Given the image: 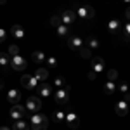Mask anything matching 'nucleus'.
I'll use <instances>...</instances> for the list:
<instances>
[{
	"label": "nucleus",
	"instance_id": "1",
	"mask_svg": "<svg viewBox=\"0 0 130 130\" xmlns=\"http://www.w3.org/2000/svg\"><path fill=\"white\" fill-rule=\"evenodd\" d=\"M75 9H76L75 14L83 21H90L95 16V9H94L92 5H87V4H83V5H76V4H75Z\"/></svg>",
	"mask_w": 130,
	"mask_h": 130
},
{
	"label": "nucleus",
	"instance_id": "2",
	"mask_svg": "<svg viewBox=\"0 0 130 130\" xmlns=\"http://www.w3.org/2000/svg\"><path fill=\"white\" fill-rule=\"evenodd\" d=\"M49 118L42 113H33L31 116V130H47Z\"/></svg>",
	"mask_w": 130,
	"mask_h": 130
},
{
	"label": "nucleus",
	"instance_id": "3",
	"mask_svg": "<svg viewBox=\"0 0 130 130\" xmlns=\"http://www.w3.org/2000/svg\"><path fill=\"white\" fill-rule=\"evenodd\" d=\"M26 111H31V113H38L42 109V101L37 97V95H30L26 99V104H24Z\"/></svg>",
	"mask_w": 130,
	"mask_h": 130
},
{
	"label": "nucleus",
	"instance_id": "4",
	"mask_svg": "<svg viewBox=\"0 0 130 130\" xmlns=\"http://www.w3.org/2000/svg\"><path fill=\"white\" fill-rule=\"evenodd\" d=\"M9 116H10V120H21V118H24L26 116V108L24 106H21V104H14L12 108H10L9 111Z\"/></svg>",
	"mask_w": 130,
	"mask_h": 130
},
{
	"label": "nucleus",
	"instance_id": "5",
	"mask_svg": "<svg viewBox=\"0 0 130 130\" xmlns=\"http://www.w3.org/2000/svg\"><path fill=\"white\" fill-rule=\"evenodd\" d=\"M54 101H56V104H57L59 108H64L66 102L70 101V94H68V90H66V89H59L56 94H54Z\"/></svg>",
	"mask_w": 130,
	"mask_h": 130
},
{
	"label": "nucleus",
	"instance_id": "6",
	"mask_svg": "<svg viewBox=\"0 0 130 130\" xmlns=\"http://www.w3.org/2000/svg\"><path fill=\"white\" fill-rule=\"evenodd\" d=\"M64 120H66V123H68V127H70L71 130L78 128V125H80V120H78L76 113H75L73 109H68V111H66V116H64Z\"/></svg>",
	"mask_w": 130,
	"mask_h": 130
},
{
	"label": "nucleus",
	"instance_id": "7",
	"mask_svg": "<svg viewBox=\"0 0 130 130\" xmlns=\"http://www.w3.org/2000/svg\"><path fill=\"white\" fill-rule=\"evenodd\" d=\"M21 83H23V87H24L26 90L33 92V90L37 89V85H38V80H37L35 76H31V75H23V78H21Z\"/></svg>",
	"mask_w": 130,
	"mask_h": 130
},
{
	"label": "nucleus",
	"instance_id": "8",
	"mask_svg": "<svg viewBox=\"0 0 130 130\" xmlns=\"http://www.w3.org/2000/svg\"><path fill=\"white\" fill-rule=\"evenodd\" d=\"M61 24H64V26H70V24H75V21H76V14H75V10H64V12H61Z\"/></svg>",
	"mask_w": 130,
	"mask_h": 130
},
{
	"label": "nucleus",
	"instance_id": "9",
	"mask_svg": "<svg viewBox=\"0 0 130 130\" xmlns=\"http://www.w3.org/2000/svg\"><path fill=\"white\" fill-rule=\"evenodd\" d=\"M10 66L14 68L16 71H23V70H26V61L23 59L21 56H14V57H10Z\"/></svg>",
	"mask_w": 130,
	"mask_h": 130
},
{
	"label": "nucleus",
	"instance_id": "10",
	"mask_svg": "<svg viewBox=\"0 0 130 130\" xmlns=\"http://www.w3.org/2000/svg\"><path fill=\"white\" fill-rule=\"evenodd\" d=\"M104 59L102 57H92V71H95V73H101V71H104Z\"/></svg>",
	"mask_w": 130,
	"mask_h": 130
},
{
	"label": "nucleus",
	"instance_id": "11",
	"mask_svg": "<svg viewBox=\"0 0 130 130\" xmlns=\"http://www.w3.org/2000/svg\"><path fill=\"white\" fill-rule=\"evenodd\" d=\"M7 101L12 102V104H18L21 101V92L18 89H10L9 92H7Z\"/></svg>",
	"mask_w": 130,
	"mask_h": 130
},
{
	"label": "nucleus",
	"instance_id": "12",
	"mask_svg": "<svg viewBox=\"0 0 130 130\" xmlns=\"http://www.w3.org/2000/svg\"><path fill=\"white\" fill-rule=\"evenodd\" d=\"M37 92L40 94L42 97H49L50 94H52V87H50L49 83H40V85H37Z\"/></svg>",
	"mask_w": 130,
	"mask_h": 130
},
{
	"label": "nucleus",
	"instance_id": "13",
	"mask_svg": "<svg viewBox=\"0 0 130 130\" xmlns=\"http://www.w3.org/2000/svg\"><path fill=\"white\" fill-rule=\"evenodd\" d=\"M115 111H116V115L125 116V115H127V111H128V102H127V101H120V102H116Z\"/></svg>",
	"mask_w": 130,
	"mask_h": 130
},
{
	"label": "nucleus",
	"instance_id": "14",
	"mask_svg": "<svg viewBox=\"0 0 130 130\" xmlns=\"http://www.w3.org/2000/svg\"><path fill=\"white\" fill-rule=\"evenodd\" d=\"M68 45H70V49L78 50L82 45H83V40H82L80 37H70V38H68Z\"/></svg>",
	"mask_w": 130,
	"mask_h": 130
},
{
	"label": "nucleus",
	"instance_id": "15",
	"mask_svg": "<svg viewBox=\"0 0 130 130\" xmlns=\"http://www.w3.org/2000/svg\"><path fill=\"white\" fill-rule=\"evenodd\" d=\"M10 33H12L14 38H23V37H24V30H23L21 24H14V26L10 28Z\"/></svg>",
	"mask_w": 130,
	"mask_h": 130
},
{
	"label": "nucleus",
	"instance_id": "16",
	"mask_svg": "<svg viewBox=\"0 0 130 130\" xmlns=\"http://www.w3.org/2000/svg\"><path fill=\"white\" fill-rule=\"evenodd\" d=\"M108 28H109V31L116 37V35L120 33V21H118V19H111L109 24H108Z\"/></svg>",
	"mask_w": 130,
	"mask_h": 130
},
{
	"label": "nucleus",
	"instance_id": "17",
	"mask_svg": "<svg viewBox=\"0 0 130 130\" xmlns=\"http://www.w3.org/2000/svg\"><path fill=\"white\" fill-rule=\"evenodd\" d=\"M64 116H66L64 108H57L56 113H54V121H56V123H61V121H64Z\"/></svg>",
	"mask_w": 130,
	"mask_h": 130
},
{
	"label": "nucleus",
	"instance_id": "18",
	"mask_svg": "<svg viewBox=\"0 0 130 130\" xmlns=\"http://www.w3.org/2000/svg\"><path fill=\"white\" fill-rule=\"evenodd\" d=\"M35 78L37 80H47L49 78V71L45 70V68H38V70L35 71Z\"/></svg>",
	"mask_w": 130,
	"mask_h": 130
},
{
	"label": "nucleus",
	"instance_id": "19",
	"mask_svg": "<svg viewBox=\"0 0 130 130\" xmlns=\"http://www.w3.org/2000/svg\"><path fill=\"white\" fill-rule=\"evenodd\" d=\"M87 47H89L90 50L99 49V40H97V37H89V38H87Z\"/></svg>",
	"mask_w": 130,
	"mask_h": 130
},
{
	"label": "nucleus",
	"instance_id": "20",
	"mask_svg": "<svg viewBox=\"0 0 130 130\" xmlns=\"http://www.w3.org/2000/svg\"><path fill=\"white\" fill-rule=\"evenodd\" d=\"M31 59L35 61L37 64H42L43 59H45V56H43V52H42V50H35V52L31 54Z\"/></svg>",
	"mask_w": 130,
	"mask_h": 130
},
{
	"label": "nucleus",
	"instance_id": "21",
	"mask_svg": "<svg viewBox=\"0 0 130 130\" xmlns=\"http://www.w3.org/2000/svg\"><path fill=\"white\" fill-rule=\"evenodd\" d=\"M104 92H106V94H115V92H116V83H115V82H111V80H108L106 82V85H104Z\"/></svg>",
	"mask_w": 130,
	"mask_h": 130
},
{
	"label": "nucleus",
	"instance_id": "22",
	"mask_svg": "<svg viewBox=\"0 0 130 130\" xmlns=\"http://www.w3.org/2000/svg\"><path fill=\"white\" fill-rule=\"evenodd\" d=\"M14 130H30V125L26 121H23V118H21V120L14 121Z\"/></svg>",
	"mask_w": 130,
	"mask_h": 130
},
{
	"label": "nucleus",
	"instance_id": "23",
	"mask_svg": "<svg viewBox=\"0 0 130 130\" xmlns=\"http://www.w3.org/2000/svg\"><path fill=\"white\" fill-rule=\"evenodd\" d=\"M56 31H57V37H61V38L68 37V33H70V30H68V26H64V24H59V26L56 28Z\"/></svg>",
	"mask_w": 130,
	"mask_h": 130
},
{
	"label": "nucleus",
	"instance_id": "24",
	"mask_svg": "<svg viewBox=\"0 0 130 130\" xmlns=\"http://www.w3.org/2000/svg\"><path fill=\"white\" fill-rule=\"evenodd\" d=\"M9 64H10V57L7 56V52H0V66L7 68Z\"/></svg>",
	"mask_w": 130,
	"mask_h": 130
},
{
	"label": "nucleus",
	"instance_id": "25",
	"mask_svg": "<svg viewBox=\"0 0 130 130\" xmlns=\"http://www.w3.org/2000/svg\"><path fill=\"white\" fill-rule=\"evenodd\" d=\"M78 50H80V56L83 59H90V57H92V50H90L89 47H80Z\"/></svg>",
	"mask_w": 130,
	"mask_h": 130
},
{
	"label": "nucleus",
	"instance_id": "26",
	"mask_svg": "<svg viewBox=\"0 0 130 130\" xmlns=\"http://www.w3.org/2000/svg\"><path fill=\"white\" fill-rule=\"evenodd\" d=\"M7 56H9V57L19 56V47H18V45H10V47H9V50H7Z\"/></svg>",
	"mask_w": 130,
	"mask_h": 130
},
{
	"label": "nucleus",
	"instance_id": "27",
	"mask_svg": "<svg viewBox=\"0 0 130 130\" xmlns=\"http://www.w3.org/2000/svg\"><path fill=\"white\" fill-rule=\"evenodd\" d=\"M108 80H111V82L118 80V71L116 70H109L108 71Z\"/></svg>",
	"mask_w": 130,
	"mask_h": 130
},
{
	"label": "nucleus",
	"instance_id": "28",
	"mask_svg": "<svg viewBox=\"0 0 130 130\" xmlns=\"http://www.w3.org/2000/svg\"><path fill=\"white\" fill-rule=\"evenodd\" d=\"M54 83H56V85H57L59 89H62V87L66 85V78H64V76H57V78L54 80Z\"/></svg>",
	"mask_w": 130,
	"mask_h": 130
},
{
	"label": "nucleus",
	"instance_id": "29",
	"mask_svg": "<svg viewBox=\"0 0 130 130\" xmlns=\"http://www.w3.org/2000/svg\"><path fill=\"white\" fill-rule=\"evenodd\" d=\"M59 24H61V18H59V16H52V18H50V26L57 28Z\"/></svg>",
	"mask_w": 130,
	"mask_h": 130
},
{
	"label": "nucleus",
	"instance_id": "30",
	"mask_svg": "<svg viewBox=\"0 0 130 130\" xmlns=\"http://www.w3.org/2000/svg\"><path fill=\"white\" fill-rule=\"evenodd\" d=\"M47 64H49L50 68H56V66H57V59H56V57H52V56H50L49 59H47Z\"/></svg>",
	"mask_w": 130,
	"mask_h": 130
},
{
	"label": "nucleus",
	"instance_id": "31",
	"mask_svg": "<svg viewBox=\"0 0 130 130\" xmlns=\"http://www.w3.org/2000/svg\"><path fill=\"white\" fill-rule=\"evenodd\" d=\"M5 38H7V31L4 30V28H0V43L5 40Z\"/></svg>",
	"mask_w": 130,
	"mask_h": 130
},
{
	"label": "nucleus",
	"instance_id": "32",
	"mask_svg": "<svg viewBox=\"0 0 130 130\" xmlns=\"http://www.w3.org/2000/svg\"><path fill=\"white\" fill-rule=\"evenodd\" d=\"M87 76H89V80H97V73H95V71H89Z\"/></svg>",
	"mask_w": 130,
	"mask_h": 130
},
{
	"label": "nucleus",
	"instance_id": "33",
	"mask_svg": "<svg viewBox=\"0 0 130 130\" xmlns=\"http://www.w3.org/2000/svg\"><path fill=\"white\" fill-rule=\"evenodd\" d=\"M120 92H121V94H128V90H127V85H125V83H121V85H120Z\"/></svg>",
	"mask_w": 130,
	"mask_h": 130
},
{
	"label": "nucleus",
	"instance_id": "34",
	"mask_svg": "<svg viewBox=\"0 0 130 130\" xmlns=\"http://www.w3.org/2000/svg\"><path fill=\"white\" fill-rule=\"evenodd\" d=\"M2 90H4V82L0 80V92H2Z\"/></svg>",
	"mask_w": 130,
	"mask_h": 130
},
{
	"label": "nucleus",
	"instance_id": "35",
	"mask_svg": "<svg viewBox=\"0 0 130 130\" xmlns=\"http://www.w3.org/2000/svg\"><path fill=\"white\" fill-rule=\"evenodd\" d=\"M0 130H10L9 127H0Z\"/></svg>",
	"mask_w": 130,
	"mask_h": 130
},
{
	"label": "nucleus",
	"instance_id": "36",
	"mask_svg": "<svg viewBox=\"0 0 130 130\" xmlns=\"http://www.w3.org/2000/svg\"><path fill=\"white\" fill-rule=\"evenodd\" d=\"M5 2H7V0H0V5H4V4H5Z\"/></svg>",
	"mask_w": 130,
	"mask_h": 130
},
{
	"label": "nucleus",
	"instance_id": "37",
	"mask_svg": "<svg viewBox=\"0 0 130 130\" xmlns=\"http://www.w3.org/2000/svg\"><path fill=\"white\" fill-rule=\"evenodd\" d=\"M125 2H127V4H128V2H130V0H125Z\"/></svg>",
	"mask_w": 130,
	"mask_h": 130
}]
</instances>
